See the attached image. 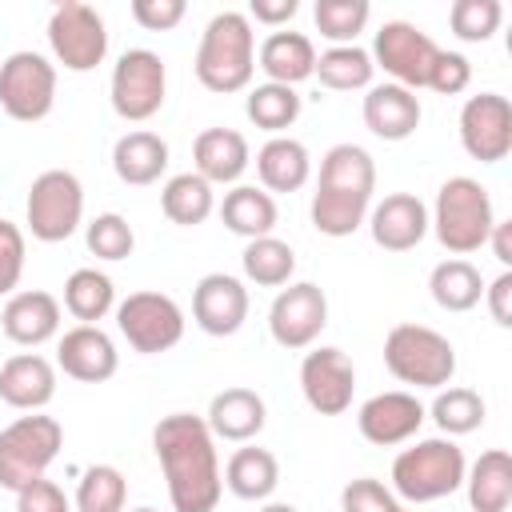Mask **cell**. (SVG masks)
<instances>
[{"instance_id": "cell-20", "label": "cell", "mask_w": 512, "mask_h": 512, "mask_svg": "<svg viewBox=\"0 0 512 512\" xmlns=\"http://www.w3.org/2000/svg\"><path fill=\"white\" fill-rule=\"evenodd\" d=\"M368 232L384 252H412L428 236V204L412 192H388L368 208Z\"/></svg>"}, {"instance_id": "cell-8", "label": "cell", "mask_w": 512, "mask_h": 512, "mask_svg": "<svg viewBox=\"0 0 512 512\" xmlns=\"http://www.w3.org/2000/svg\"><path fill=\"white\" fill-rule=\"evenodd\" d=\"M24 220H28L32 240H40V244L68 240L80 228V220H84V188H80L76 172H68V168L40 172L28 184Z\"/></svg>"}, {"instance_id": "cell-15", "label": "cell", "mask_w": 512, "mask_h": 512, "mask_svg": "<svg viewBox=\"0 0 512 512\" xmlns=\"http://www.w3.org/2000/svg\"><path fill=\"white\" fill-rule=\"evenodd\" d=\"M300 392L308 400L312 412L320 416H340L352 408V392H356V364L348 360L344 348L320 344L312 352H304L300 360Z\"/></svg>"}, {"instance_id": "cell-50", "label": "cell", "mask_w": 512, "mask_h": 512, "mask_svg": "<svg viewBox=\"0 0 512 512\" xmlns=\"http://www.w3.org/2000/svg\"><path fill=\"white\" fill-rule=\"evenodd\" d=\"M484 248H492V256H496L500 268L508 272V268H512V220H496L492 232H488V244H484Z\"/></svg>"}, {"instance_id": "cell-16", "label": "cell", "mask_w": 512, "mask_h": 512, "mask_svg": "<svg viewBox=\"0 0 512 512\" xmlns=\"http://www.w3.org/2000/svg\"><path fill=\"white\" fill-rule=\"evenodd\" d=\"M460 144L480 164H500L512 152V104L500 92H476L460 108Z\"/></svg>"}, {"instance_id": "cell-7", "label": "cell", "mask_w": 512, "mask_h": 512, "mask_svg": "<svg viewBox=\"0 0 512 512\" xmlns=\"http://www.w3.org/2000/svg\"><path fill=\"white\" fill-rule=\"evenodd\" d=\"M64 448V428L56 416L28 412L0 428V488L20 492L24 484L48 476V464Z\"/></svg>"}, {"instance_id": "cell-18", "label": "cell", "mask_w": 512, "mask_h": 512, "mask_svg": "<svg viewBox=\"0 0 512 512\" xmlns=\"http://www.w3.org/2000/svg\"><path fill=\"white\" fill-rule=\"evenodd\" d=\"M192 320L208 336H232L248 320V288L228 272H208L192 288Z\"/></svg>"}, {"instance_id": "cell-9", "label": "cell", "mask_w": 512, "mask_h": 512, "mask_svg": "<svg viewBox=\"0 0 512 512\" xmlns=\"http://www.w3.org/2000/svg\"><path fill=\"white\" fill-rule=\"evenodd\" d=\"M164 96H168V68L152 48H128L112 64L108 100L120 120H128V124L152 120L164 108Z\"/></svg>"}, {"instance_id": "cell-41", "label": "cell", "mask_w": 512, "mask_h": 512, "mask_svg": "<svg viewBox=\"0 0 512 512\" xmlns=\"http://www.w3.org/2000/svg\"><path fill=\"white\" fill-rule=\"evenodd\" d=\"M84 244H88V252H92L96 260L116 264V260H128V256H132L136 232H132V224H128L120 212H100L96 220H88Z\"/></svg>"}, {"instance_id": "cell-35", "label": "cell", "mask_w": 512, "mask_h": 512, "mask_svg": "<svg viewBox=\"0 0 512 512\" xmlns=\"http://www.w3.org/2000/svg\"><path fill=\"white\" fill-rule=\"evenodd\" d=\"M64 308L80 320V324H100L112 308H116V288L112 276L100 268H76L64 280Z\"/></svg>"}, {"instance_id": "cell-14", "label": "cell", "mask_w": 512, "mask_h": 512, "mask_svg": "<svg viewBox=\"0 0 512 512\" xmlns=\"http://www.w3.org/2000/svg\"><path fill=\"white\" fill-rule=\"evenodd\" d=\"M324 328H328V296L320 284L292 280L276 292V300L268 308V332L280 348H288V352L312 348Z\"/></svg>"}, {"instance_id": "cell-36", "label": "cell", "mask_w": 512, "mask_h": 512, "mask_svg": "<svg viewBox=\"0 0 512 512\" xmlns=\"http://www.w3.org/2000/svg\"><path fill=\"white\" fill-rule=\"evenodd\" d=\"M240 268H244V280H252L256 288H284V284H292L296 252H292V244H284L276 236H260V240L244 244Z\"/></svg>"}, {"instance_id": "cell-2", "label": "cell", "mask_w": 512, "mask_h": 512, "mask_svg": "<svg viewBox=\"0 0 512 512\" xmlns=\"http://www.w3.org/2000/svg\"><path fill=\"white\" fill-rule=\"evenodd\" d=\"M372 192H376V164H372L368 148L332 144L320 156V176H316V192L308 204L312 228L332 240L352 236L368 220Z\"/></svg>"}, {"instance_id": "cell-5", "label": "cell", "mask_w": 512, "mask_h": 512, "mask_svg": "<svg viewBox=\"0 0 512 512\" xmlns=\"http://www.w3.org/2000/svg\"><path fill=\"white\" fill-rule=\"evenodd\" d=\"M464 472H468L464 448L448 436H428L408 444L392 460V496L408 504H432L452 496L464 484Z\"/></svg>"}, {"instance_id": "cell-17", "label": "cell", "mask_w": 512, "mask_h": 512, "mask_svg": "<svg viewBox=\"0 0 512 512\" xmlns=\"http://www.w3.org/2000/svg\"><path fill=\"white\" fill-rule=\"evenodd\" d=\"M428 420V412H424V404L416 400V392H376V396H368L364 404H360V412H356V428H360V436L368 440V444H376V448H392V444H408L416 432H420V424Z\"/></svg>"}, {"instance_id": "cell-29", "label": "cell", "mask_w": 512, "mask_h": 512, "mask_svg": "<svg viewBox=\"0 0 512 512\" xmlns=\"http://www.w3.org/2000/svg\"><path fill=\"white\" fill-rule=\"evenodd\" d=\"M460 488H468L472 512H508V504H512V456L504 448L480 452L468 464Z\"/></svg>"}, {"instance_id": "cell-25", "label": "cell", "mask_w": 512, "mask_h": 512, "mask_svg": "<svg viewBox=\"0 0 512 512\" xmlns=\"http://www.w3.org/2000/svg\"><path fill=\"white\" fill-rule=\"evenodd\" d=\"M192 172L204 176L212 188L216 184H236L244 176V168L252 164V148L244 140V132L236 128H204L192 140Z\"/></svg>"}, {"instance_id": "cell-46", "label": "cell", "mask_w": 512, "mask_h": 512, "mask_svg": "<svg viewBox=\"0 0 512 512\" xmlns=\"http://www.w3.org/2000/svg\"><path fill=\"white\" fill-rule=\"evenodd\" d=\"M16 512H72V500L64 496V488L56 480L40 476L16 492Z\"/></svg>"}, {"instance_id": "cell-10", "label": "cell", "mask_w": 512, "mask_h": 512, "mask_svg": "<svg viewBox=\"0 0 512 512\" xmlns=\"http://www.w3.org/2000/svg\"><path fill=\"white\" fill-rule=\"evenodd\" d=\"M48 48L64 72H92L108 56V24L84 0H60L48 16Z\"/></svg>"}, {"instance_id": "cell-4", "label": "cell", "mask_w": 512, "mask_h": 512, "mask_svg": "<svg viewBox=\"0 0 512 512\" xmlns=\"http://www.w3.org/2000/svg\"><path fill=\"white\" fill-rule=\"evenodd\" d=\"M496 224V212H492V196L480 180L472 176H448L436 192V204L428 212V228L436 232L440 248L452 252V256H468V252H480L488 244V232Z\"/></svg>"}, {"instance_id": "cell-52", "label": "cell", "mask_w": 512, "mask_h": 512, "mask_svg": "<svg viewBox=\"0 0 512 512\" xmlns=\"http://www.w3.org/2000/svg\"><path fill=\"white\" fill-rule=\"evenodd\" d=\"M392 512H412V508H404V504H396V508H392Z\"/></svg>"}, {"instance_id": "cell-26", "label": "cell", "mask_w": 512, "mask_h": 512, "mask_svg": "<svg viewBox=\"0 0 512 512\" xmlns=\"http://www.w3.org/2000/svg\"><path fill=\"white\" fill-rule=\"evenodd\" d=\"M256 68L268 76V84H288L296 88L300 80L312 76L316 68V44L304 36V32H292V28H280V32H268L256 48Z\"/></svg>"}, {"instance_id": "cell-40", "label": "cell", "mask_w": 512, "mask_h": 512, "mask_svg": "<svg viewBox=\"0 0 512 512\" xmlns=\"http://www.w3.org/2000/svg\"><path fill=\"white\" fill-rule=\"evenodd\" d=\"M368 16H372L368 0H316L312 8L316 32L328 44H356V36L368 28Z\"/></svg>"}, {"instance_id": "cell-22", "label": "cell", "mask_w": 512, "mask_h": 512, "mask_svg": "<svg viewBox=\"0 0 512 512\" xmlns=\"http://www.w3.org/2000/svg\"><path fill=\"white\" fill-rule=\"evenodd\" d=\"M204 424L216 440H228V444H248L264 432L268 424V408H264V396L252 392V388H224L208 400V412H204Z\"/></svg>"}, {"instance_id": "cell-23", "label": "cell", "mask_w": 512, "mask_h": 512, "mask_svg": "<svg viewBox=\"0 0 512 512\" xmlns=\"http://www.w3.org/2000/svg\"><path fill=\"white\" fill-rule=\"evenodd\" d=\"M56 396V368L40 352H16L0 364V400L16 412H40Z\"/></svg>"}, {"instance_id": "cell-30", "label": "cell", "mask_w": 512, "mask_h": 512, "mask_svg": "<svg viewBox=\"0 0 512 512\" xmlns=\"http://www.w3.org/2000/svg\"><path fill=\"white\" fill-rule=\"evenodd\" d=\"M220 220L228 232L244 236V240H260L272 236L280 212H276V196H268L256 184H232L220 200Z\"/></svg>"}, {"instance_id": "cell-49", "label": "cell", "mask_w": 512, "mask_h": 512, "mask_svg": "<svg viewBox=\"0 0 512 512\" xmlns=\"http://www.w3.org/2000/svg\"><path fill=\"white\" fill-rule=\"evenodd\" d=\"M296 12H300V4H296V0H252L244 16H248V20H256V24H264V28H272V32H280Z\"/></svg>"}, {"instance_id": "cell-38", "label": "cell", "mask_w": 512, "mask_h": 512, "mask_svg": "<svg viewBox=\"0 0 512 512\" xmlns=\"http://www.w3.org/2000/svg\"><path fill=\"white\" fill-rule=\"evenodd\" d=\"M432 420H436V428H440V436H448V440H456V436H468V432H476L480 424H484V396L476 392V388H440L436 392V400H432V408H424Z\"/></svg>"}, {"instance_id": "cell-39", "label": "cell", "mask_w": 512, "mask_h": 512, "mask_svg": "<svg viewBox=\"0 0 512 512\" xmlns=\"http://www.w3.org/2000/svg\"><path fill=\"white\" fill-rule=\"evenodd\" d=\"M124 504H128V480L120 468H112V464L84 468L76 496H72L76 512H124Z\"/></svg>"}, {"instance_id": "cell-27", "label": "cell", "mask_w": 512, "mask_h": 512, "mask_svg": "<svg viewBox=\"0 0 512 512\" xmlns=\"http://www.w3.org/2000/svg\"><path fill=\"white\" fill-rule=\"evenodd\" d=\"M256 176L260 188L272 192H300L312 176V156L304 148V140L296 136H268L256 152Z\"/></svg>"}, {"instance_id": "cell-28", "label": "cell", "mask_w": 512, "mask_h": 512, "mask_svg": "<svg viewBox=\"0 0 512 512\" xmlns=\"http://www.w3.org/2000/svg\"><path fill=\"white\" fill-rule=\"evenodd\" d=\"M112 172L132 184V188H144V184H156L164 172H168V140L148 132V128H132L124 132L116 144H112Z\"/></svg>"}, {"instance_id": "cell-12", "label": "cell", "mask_w": 512, "mask_h": 512, "mask_svg": "<svg viewBox=\"0 0 512 512\" xmlns=\"http://www.w3.org/2000/svg\"><path fill=\"white\" fill-rule=\"evenodd\" d=\"M184 308L168 292H132L116 304V328L132 352L156 356L184 340Z\"/></svg>"}, {"instance_id": "cell-44", "label": "cell", "mask_w": 512, "mask_h": 512, "mask_svg": "<svg viewBox=\"0 0 512 512\" xmlns=\"http://www.w3.org/2000/svg\"><path fill=\"white\" fill-rule=\"evenodd\" d=\"M468 84H472V64H468V56L440 48L436 60H432V68H428V84H424V88H432V92H440V96H460Z\"/></svg>"}, {"instance_id": "cell-21", "label": "cell", "mask_w": 512, "mask_h": 512, "mask_svg": "<svg viewBox=\"0 0 512 512\" xmlns=\"http://www.w3.org/2000/svg\"><path fill=\"white\" fill-rule=\"evenodd\" d=\"M0 328L12 344L20 348H40L52 336H60V300L44 288H24L12 292L4 312H0Z\"/></svg>"}, {"instance_id": "cell-6", "label": "cell", "mask_w": 512, "mask_h": 512, "mask_svg": "<svg viewBox=\"0 0 512 512\" xmlns=\"http://www.w3.org/2000/svg\"><path fill=\"white\" fill-rule=\"evenodd\" d=\"M384 368L412 388H444L456 376V348L428 324H396L384 336Z\"/></svg>"}, {"instance_id": "cell-37", "label": "cell", "mask_w": 512, "mask_h": 512, "mask_svg": "<svg viewBox=\"0 0 512 512\" xmlns=\"http://www.w3.org/2000/svg\"><path fill=\"white\" fill-rule=\"evenodd\" d=\"M244 112L248 120L260 128V132H272V136H284V128H292L300 120V92L288 88V84H256L248 88V100H244Z\"/></svg>"}, {"instance_id": "cell-48", "label": "cell", "mask_w": 512, "mask_h": 512, "mask_svg": "<svg viewBox=\"0 0 512 512\" xmlns=\"http://www.w3.org/2000/svg\"><path fill=\"white\" fill-rule=\"evenodd\" d=\"M488 304V316L500 324V328H512V272H500L492 284H484V296Z\"/></svg>"}, {"instance_id": "cell-13", "label": "cell", "mask_w": 512, "mask_h": 512, "mask_svg": "<svg viewBox=\"0 0 512 512\" xmlns=\"http://www.w3.org/2000/svg\"><path fill=\"white\" fill-rule=\"evenodd\" d=\"M440 44L416 28L412 20H384L376 28V40H372V64L384 68V76L408 92H420L428 84V68L436 60Z\"/></svg>"}, {"instance_id": "cell-33", "label": "cell", "mask_w": 512, "mask_h": 512, "mask_svg": "<svg viewBox=\"0 0 512 512\" xmlns=\"http://www.w3.org/2000/svg\"><path fill=\"white\" fill-rule=\"evenodd\" d=\"M428 292H432L436 308H444V312H472L480 304V296H484V276H480V268L472 260L452 256V260H440L432 268Z\"/></svg>"}, {"instance_id": "cell-42", "label": "cell", "mask_w": 512, "mask_h": 512, "mask_svg": "<svg viewBox=\"0 0 512 512\" xmlns=\"http://www.w3.org/2000/svg\"><path fill=\"white\" fill-rule=\"evenodd\" d=\"M504 8L500 0H456L448 8V28L464 40V44H484L492 40V32L500 28Z\"/></svg>"}, {"instance_id": "cell-43", "label": "cell", "mask_w": 512, "mask_h": 512, "mask_svg": "<svg viewBox=\"0 0 512 512\" xmlns=\"http://www.w3.org/2000/svg\"><path fill=\"white\" fill-rule=\"evenodd\" d=\"M400 500L376 476H356L340 488V512H392Z\"/></svg>"}, {"instance_id": "cell-19", "label": "cell", "mask_w": 512, "mask_h": 512, "mask_svg": "<svg viewBox=\"0 0 512 512\" xmlns=\"http://www.w3.org/2000/svg\"><path fill=\"white\" fill-rule=\"evenodd\" d=\"M56 368L80 384H104L120 368V352L100 324H76L56 340Z\"/></svg>"}, {"instance_id": "cell-34", "label": "cell", "mask_w": 512, "mask_h": 512, "mask_svg": "<svg viewBox=\"0 0 512 512\" xmlns=\"http://www.w3.org/2000/svg\"><path fill=\"white\" fill-rule=\"evenodd\" d=\"M312 76L332 92H360V88H372L376 64H372L368 48H360V44H332L316 56Z\"/></svg>"}, {"instance_id": "cell-45", "label": "cell", "mask_w": 512, "mask_h": 512, "mask_svg": "<svg viewBox=\"0 0 512 512\" xmlns=\"http://www.w3.org/2000/svg\"><path fill=\"white\" fill-rule=\"evenodd\" d=\"M24 232L12 220H0V296H12L24 276Z\"/></svg>"}, {"instance_id": "cell-11", "label": "cell", "mask_w": 512, "mask_h": 512, "mask_svg": "<svg viewBox=\"0 0 512 512\" xmlns=\"http://www.w3.org/2000/svg\"><path fill=\"white\" fill-rule=\"evenodd\" d=\"M56 104V64L32 48L0 60V108L20 124H36Z\"/></svg>"}, {"instance_id": "cell-24", "label": "cell", "mask_w": 512, "mask_h": 512, "mask_svg": "<svg viewBox=\"0 0 512 512\" xmlns=\"http://www.w3.org/2000/svg\"><path fill=\"white\" fill-rule=\"evenodd\" d=\"M360 112H364V128L372 136H380V140H392V144L396 140H408L420 128V116H424L420 96L408 92V88H400V84H392V80L372 84Z\"/></svg>"}, {"instance_id": "cell-32", "label": "cell", "mask_w": 512, "mask_h": 512, "mask_svg": "<svg viewBox=\"0 0 512 512\" xmlns=\"http://www.w3.org/2000/svg\"><path fill=\"white\" fill-rule=\"evenodd\" d=\"M160 212L180 228H196L216 212V192H212V184L204 176L176 172L160 188Z\"/></svg>"}, {"instance_id": "cell-51", "label": "cell", "mask_w": 512, "mask_h": 512, "mask_svg": "<svg viewBox=\"0 0 512 512\" xmlns=\"http://www.w3.org/2000/svg\"><path fill=\"white\" fill-rule=\"evenodd\" d=\"M256 512H300V508H292V504H280V500H272V504H264V508H256Z\"/></svg>"}, {"instance_id": "cell-31", "label": "cell", "mask_w": 512, "mask_h": 512, "mask_svg": "<svg viewBox=\"0 0 512 512\" xmlns=\"http://www.w3.org/2000/svg\"><path fill=\"white\" fill-rule=\"evenodd\" d=\"M224 488L236 496V500H268L280 484V460L268 452V448H256V444H244L228 456L224 464Z\"/></svg>"}, {"instance_id": "cell-1", "label": "cell", "mask_w": 512, "mask_h": 512, "mask_svg": "<svg viewBox=\"0 0 512 512\" xmlns=\"http://www.w3.org/2000/svg\"><path fill=\"white\" fill-rule=\"evenodd\" d=\"M152 452L168 480L172 512H216L224 476L216 456V436L204 416L172 412L152 428Z\"/></svg>"}, {"instance_id": "cell-47", "label": "cell", "mask_w": 512, "mask_h": 512, "mask_svg": "<svg viewBox=\"0 0 512 512\" xmlns=\"http://www.w3.org/2000/svg\"><path fill=\"white\" fill-rule=\"evenodd\" d=\"M188 4L184 0H132V20L148 32H168L184 20Z\"/></svg>"}, {"instance_id": "cell-53", "label": "cell", "mask_w": 512, "mask_h": 512, "mask_svg": "<svg viewBox=\"0 0 512 512\" xmlns=\"http://www.w3.org/2000/svg\"><path fill=\"white\" fill-rule=\"evenodd\" d=\"M132 512H156V508H132Z\"/></svg>"}, {"instance_id": "cell-3", "label": "cell", "mask_w": 512, "mask_h": 512, "mask_svg": "<svg viewBox=\"0 0 512 512\" xmlns=\"http://www.w3.org/2000/svg\"><path fill=\"white\" fill-rule=\"evenodd\" d=\"M196 80L208 88V92H244L252 88V76H256V32H252V20L236 8H224L216 12L204 32H200V44H196Z\"/></svg>"}]
</instances>
